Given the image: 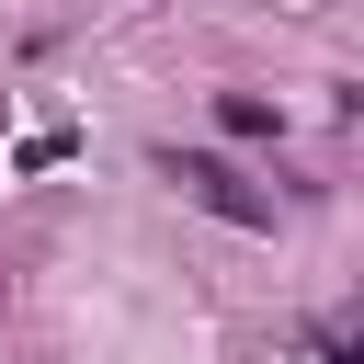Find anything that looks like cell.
I'll return each instance as SVG.
<instances>
[{
    "label": "cell",
    "mask_w": 364,
    "mask_h": 364,
    "mask_svg": "<svg viewBox=\"0 0 364 364\" xmlns=\"http://www.w3.org/2000/svg\"><path fill=\"white\" fill-rule=\"evenodd\" d=\"M159 182H182L205 216H228V228H273V193L262 182H239L216 148H159Z\"/></svg>",
    "instance_id": "6da1fadb"
},
{
    "label": "cell",
    "mask_w": 364,
    "mask_h": 364,
    "mask_svg": "<svg viewBox=\"0 0 364 364\" xmlns=\"http://www.w3.org/2000/svg\"><path fill=\"white\" fill-rule=\"evenodd\" d=\"M216 125H228V136H250V148H273V136H284V114H273L262 91H216Z\"/></svg>",
    "instance_id": "7a4b0ae2"
}]
</instances>
